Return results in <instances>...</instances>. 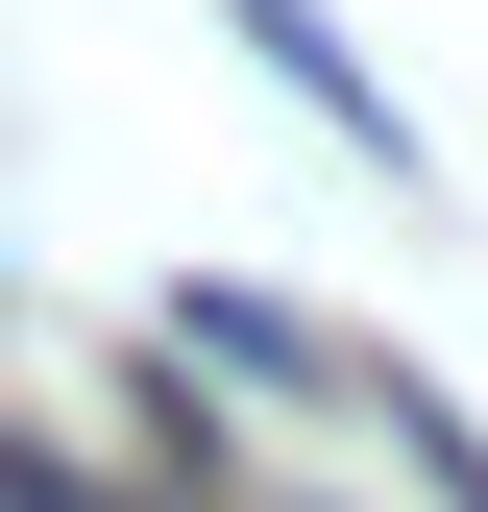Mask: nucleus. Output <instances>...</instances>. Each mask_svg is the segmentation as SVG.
<instances>
[{"label":"nucleus","mask_w":488,"mask_h":512,"mask_svg":"<svg viewBox=\"0 0 488 512\" xmlns=\"http://www.w3.org/2000/svg\"><path fill=\"white\" fill-rule=\"evenodd\" d=\"M220 25H244V49H269V74H293V98H318V122H342V147H391V171H415V122H391V74H366V49L318 25V0H220Z\"/></svg>","instance_id":"nucleus-1"},{"label":"nucleus","mask_w":488,"mask_h":512,"mask_svg":"<svg viewBox=\"0 0 488 512\" xmlns=\"http://www.w3.org/2000/svg\"><path fill=\"white\" fill-rule=\"evenodd\" d=\"M391 439H415V464H440V512H488V439H464L440 391H391Z\"/></svg>","instance_id":"nucleus-2"}]
</instances>
